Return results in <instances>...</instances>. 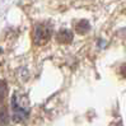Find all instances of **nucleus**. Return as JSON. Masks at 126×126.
Instances as JSON below:
<instances>
[{
	"label": "nucleus",
	"instance_id": "nucleus-1",
	"mask_svg": "<svg viewBox=\"0 0 126 126\" xmlns=\"http://www.w3.org/2000/svg\"><path fill=\"white\" fill-rule=\"evenodd\" d=\"M12 112L14 122H23L27 120L29 115V102L27 95L19 92L14 93L12 98Z\"/></svg>",
	"mask_w": 126,
	"mask_h": 126
},
{
	"label": "nucleus",
	"instance_id": "nucleus-2",
	"mask_svg": "<svg viewBox=\"0 0 126 126\" xmlns=\"http://www.w3.org/2000/svg\"><path fill=\"white\" fill-rule=\"evenodd\" d=\"M51 38V28L48 24H38L34 28V42L43 45Z\"/></svg>",
	"mask_w": 126,
	"mask_h": 126
},
{
	"label": "nucleus",
	"instance_id": "nucleus-3",
	"mask_svg": "<svg viewBox=\"0 0 126 126\" xmlns=\"http://www.w3.org/2000/svg\"><path fill=\"white\" fill-rule=\"evenodd\" d=\"M56 38L60 43H70L73 41V33L70 31H68V29H61L57 33Z\"/></svg>",
	"mask_w": 126,
	"mask_h": 126
},
{
	"label": "nucleus",
	"instance_id": "nucleus-4",
	"mask_svg": "<svg viewBox=\"0 0 126 126\" xmlns=\"http://www.w3.org/2000/svg\"><path fill=\"white\" fill-rule=\"evenodd\" d=\"M74 28H75V31L78 33L84 34L91 29V26L87 20H79V22H77V23H74Z\"/></svg>",
	"mask_w": 126,
	"mask_h": 126
},
{
	"label": "nucleus",
	"instance_id": "nucleus-5",
	"mask_svg": "<svg viewBox=\"0 0 126 126\" xmlns=\"http://www.w3.org/2000/svg\"><path fill=\"white\" fill-rule=\"evenodd\" d=\"M6 92H8V88H6V83L4 80H0V105L3 103V101L6 97Z\"/></svg>",
	"mask_w": 126,
	"mask_h": 126
},
{
	"label": "nucleus",
	"instance_id": "nucleus-6",
	"mask_svg": "<svg viewBox=\"0 0 126 126\" xmlns=\"http://www.w3.org/2000/svg\"><path fill=\"white\" fill-rule=\"evenodd\" d=\"M8 121H9L8 112H6L5 108H1V110H0V124H1V125H6Z\"/></svg>",
	"mask_w": 126,
	"mask_h": 126
},
{
	"label": "nucleus",
	"instance_id": "nucleus-7",
	"mask_svg": "<svg viewBox=\"0 0 126 126\" xmlns=\"http://www.w3.org/2000/svg\"><path fill=\"white\" fill-rule=\"evenodd\" d=\"M121 73H122V75H124V77H126V64L121 68Z\"/></svg>",
	"mask_w": 126,
	"mask_h": 126
}]
</instances>
